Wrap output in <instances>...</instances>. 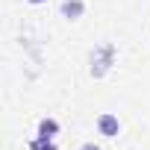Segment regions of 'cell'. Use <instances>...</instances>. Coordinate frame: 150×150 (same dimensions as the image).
<instances>
[{
    "label": "cell",
    "instance_id": "cell-6",
    "mask_svg": "<svg viewBox=\"0 0 150 150\" xmlns=\"http://www.w3.org/2000/svg\"><path fill=\"white\" fill-rule=\"evenodd\" d=\"M80 150H100V147H97V144H91V141H86V144H83Z\"/></svg>",
    "mask_w": 150,
    "mask_h": 150
},
{
    "label": "cell",
    "instance_id": "cell-2",
    "mask_svg": "<svg viewBox=\"0 0 150 150\" xmlns=\"http://www.w3.org/2000/svg\"><path fill=\"white\" fill-rule=\"evenodd\" d=\"M97 132L106 135V138H115V135L121 132V121H118L112 112H103V115L97 118Z\"/></svg>",
    "mask_w": 150,
    "mask_h": 150
},
{
    "label": "cell",
    "instance_id": "cell-7",
    "mask_svg": "<svg viewBox=\"0 0 150 150\" xmlns=\"http://www.w3.org/2000/svg\"><path fill=\"white\" fill-rule=\"evenodd\" d=\"M27 3H35V6H38V3H47V0H27Z\"/></svg>",
    "mask_w": 150,
    "mask_h": 150
},
{
    "label": "cell",
    "instance_id": "cell-1",
    "mask_svg": "<svg viewBox=\"0 0 150 150\" xmlns=\"http://www.w3.org/2000/svg\"><path fill=\"white\" fill-rule=\"evenodd\" d=\"M115 62V44H100L91 53V77H103Z\"/></svg>",
    "mask_w": 150,
    "mask_h": 150
},
{
    "label": "cell",
    "instance_id": "cell-4",
    "mask_svg": "<svg viewBox=\"0 0 150 150\" xmlns=\"http://www.w3.org/2000/svg\"><path fill=\"white\" fill-rule=\"evenodd\" d=\"M56 132H59V121L56 118H41L38 121V135L41 138H53Z\"/></svg>",
    "mask_w": 150,
    "mask_h": 150
},
{
    "label": "cell",
    "instance_id": "cell-3",
    "mask_svg": "<svg viewBox=\"0 0 150 150\" xmlns=\"http://www.w3.org/2000/svg\"><path fill=\"white\" fill-rule=\"evenodd\" d=\"M86 12V0H62V15L68 21H77Z\"/></svg>",
    "mask_w": 150,
    "mask_h": 150
},
{
    "label": "cell",
    "instance_id": "cell-5",
    "mask_svg": "<svg viewBox=\"0 0 150 150\" xmlns=\"http://www.w3.org/2000/svg\"><path fill=\"white\" fill-rule=\"evenodd\" d=\"M30 150H56V144H53V138H35L33 144H30Z\"/></svg>",
    "mask_w": 150,
    "mask_h": 150
}]
</instances>
